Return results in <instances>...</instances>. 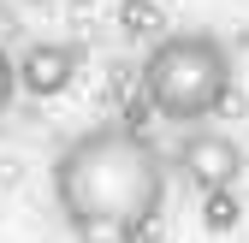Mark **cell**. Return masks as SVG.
Returning <instances> with one entry per match:
<instances>
[{
	"instance_id": "cell-8",
	"label": "cell",
	"mask_w": 249,
	"mask_h": 243,
	"mask_svg": "<svg viewBox=\"0 0 249 243\" xmlns=\"http://www.w3.org/2000/svg\"><path fill=\"white\" fill-rule=\"evenodd\" d=\"M18 6H53V0H18Z\"/></svg>"
},
{
	"instance_id": "cell-7",
	"label": "cell",
	"mask_w": 249,
	"mask_h": 243,
	"mask_svg": "<svg viewBox=\"0 0 249 243\" xmlns=\"http://www.w3.org/2000/svg\"><path fill=\"white\" fill-rule=\"evenodd\" d=\"M12 95H18V66H12V53L0 48V113L12 107Z\"/></svg>"
},
{
	"instance_id": "cell-4",
	"label": "cell",
	"mask_w": 249,
	"mask_h": 243,
	"mask_svg": "<svg viewBox=\"0 0 249 243\" xmlns=\"http://www.w3.org/2000/svg\"><path fill=\"white\" fill-rule=\"evenodd\" d=\"M12 66H18V89H24V95H42L48 101V95H66V89H71L77 48L71 42H30Z\"/></svg>"
},
{
	"instance_id": "cell-2",
	"label": "cell",
	"mask_w": 249,
	"mask_h": 243,
	"mask_svg": "<svg viewBox=\"0 0 249 243\" xmlns=\"http://www.w3.org/2000/svg\"><path fill=\"white\" fill-rule=\"evenodd\" d=\"M137 83L166 125H208L231 101V48L213 30H166L142 53Z\"/></svg>"
},
{
	"instance_id": "cell-5",
	"label": "cell",
	"mask_w": 249,
	"mask_h": 243,
	"mask_svg": "<svg viewBox=\"0 0 249 243\" xmlns=\"http://www.w3.org/2000/svg\"><path fill=\"white\" fill-rule=\"evenodd\" d=\"M119 30L131 42H160L166 36V12H160V0H119Z\"/></svg>"
},
{
	"instance_id": "cell-1",
	"label": "cell",
	"mask_w": 249,
	"mask_h": 243,
	"mask_svg": "<svg viewBox=\"0 0 249 243\" xmlns=\"http://www.w3.org/2000/svg\"><path fill=\"white\" fill-rule=\"evenodd\" d=\"M166 155L131 125H95L53 155V208L77 243H137L166 208Z\"/></svg>"
},
{
	"instance_id": "cell-6",
	"label": "cell",
	"mask_w": 249,
	"mask_h": 243,
	"mask_svg": "<svg viewBox=\"0 0 249 243\" xmlns=\"http://www.w3.org/2000/svg\"><path fill=\"white\" fill-rule=\"evenodd\" d=\"M243 220V202H237V190H208L202 196V226L213 231V237H220V231H231Z\"/></svg>"
},
{
	"instance_id": "cell-3",
	"label": "cell",
	"mask_w": 249,
	"mask_h": 243,
	"mask_svg": "<svg viewBox=\"0 0 249 243\" xmlns=\"http://www.w3.org/2000/svg\"><path fill=\"white\" fill-rule=\"evenodd\" d=\"M178 172L190 178L202 196H208V190H237V178H243V148H237L226 131L196 125L190 137L178 142Z\"/></svg>"
}]
</instances>
